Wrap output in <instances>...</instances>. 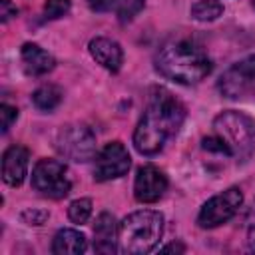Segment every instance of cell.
I'll return each mask as SVG.
<instances>
[{
    "mask_svg": "<svg viewBox=\"0 0 255 255\" xmlns=\"http://www.w3.org/2000/svg\"><path fill=\"white\" fill-rule=\"evenodd\" d=\"M185 120V108L167 90L159 88L153 92L143 116L139 118L133 131V147L141 155L159 153L165 143L177 135Z\"/></svg>",
    "mask_w": 255,
    "mask_h": 255,
    "instance_id": "obj_1",
    "label": "cell"
},
{
    "mask_svg": "<svg viewBox=\"0 0 255 255\" xmlns=\"http://www.w3.org/2000/svg\"><path fill=\"white\" fill-rule=\"evenodd\" d=\"M155 70L177 84L191 86L205 80L213 68L211 60L203 52V48L191 40L177 38L165 42L155 54Z\"/></svg>",
    "mask_w": 255,
    "mask_h": 255,
    "instance_id": "obj_2",
    "label": "cell"
},
{
    "mask_svg": "<svg viewBox=\"0 0 255 255\" xmlns=\"http://www.w3.org/2000/svg\"><path fill=\"white\" fill-rule=\"evenodd\" d=\"M163 235V215L153 209H139L120 223V251L141 255L155 249Z\"/></svg>",
    "mask_w": 255,
    "mask_h": 255,
    "instance_id": "obj_3",
    "label": "cell"
},
{
    "mask_svg": "<svg viewBox=\"0 0 255 255\" xmlns=\"http://www.w3.org/2000/svg\"><path fill=\"white\" fill-rule=\"evenodd\" d=\"M215 133L227 143L231 155L247 161L255 153V122L237 110H225L213 120Z\"/></svg>",
    "mask_w": 255,
    "mask_h": 255,
    "instance_id": "obj_4",
    "label": "cell"
},
{
    "mask_svg": "<svg viewBox=\"0 0 255 255\" xmlns=\"http://www.w3.org/2000/svg\"><path fill=\"white\" fill-rule=\"evenodd\" d=\"M56 149L62 157L84 163L96 155V135L86 124H66L56 133Z\"/></svg>",
    "mask_w": 255,
    "mask_h": 255,
    "instance_id": "obj_5",
    "label": "cell"
},
{
    "mask_svg": "<svg viewBox=\"0 0 255 255\" xmlns=\"http://www.w3.org/2000/svg\"><path fill=\"white\" fill-rule=\"evenodd\" d=\"M32 187L52 199L66 197L72 189L66 163L58 159H40L32 169Z\"/></svg>",
    "mask_w": 255,
    "mask_h": 255,
    "instance_id": "obj_6",
    "label": "cell"
},
{
    "mask_svg": "<svg viewBox=\"0 0 255 255\" xmlns=\"http://www.w3.org/2000/svg\"><path fill=\"white\" fill-rule=\"evenodd\" d=\"M241 205H243L241 189L239 187H229V189L209 197L203 203V207L199 209V215H197V225L201 229L217 227V225L229 221L239 211Z\"/></svg>",
    "mask_w": 255,
    "mask_h": 255,
    "instance_id": "obj_7",
    "label": "cell"
},
{
    "mask_svg": "<svg viewBox=\"0 0 255 255\" xmlns=\"http://www.w3.org/2000/svg\"><path fill=\"white\" fill-rule=\"evenodd\" d=\"M131 165V157L122 141H110L96 153L94 163V179L96 181H110L118 179L128 173Z\"/></svg>",
    "mask_w": 255,
    "mask_h": 255,
    "instance_id": "obj_8",
    "label": "cell"
},
{
    "mask_svg": "<svg viewBox=\"0 0 255 255\" xmlns=\"http://www.w3.org/2000/svg\"><path fill=\"white\" fill-rule=\"evenodd\" d=\"M255 82V54L231 64L217 80V90L223 98H239Z\"/></svg>",
    "mask_w": 255,
    "mask_h": 255,
    "instance_id": "obj_9",
    "label": "cell"
},
{
    "mask_svg": "<svg viewBox=\"0 0 255 255\" xmlns=\"http://www.w3.org/2000/svg\"><path fill=\"white\" fill-rule=\"evenodd\" d=\"M167 189V177L165 173L147 163L141 165L135 173V181H133V197L139 203H155Z\"/></svg>",
    "mask_w": 255,
    "mask_h": 255,
    "instance_id": "obj_10",
    "label": "cell"
},
{
    "mask_svg": "<svg viewBox=\"0 0 255 255\" xmlns=\"http://www.w3.org/2000/svg\"><path fill=\"white\" fill-rule=\"evenodd\" d=\"M28 161L30 151L24 145H10L2 153V179L10 187L22 185L26 173H28Z\"/></svg>",
    "mask_w": 255,
    "mask_h": 255,
    "instance_id": "obj_11",
    "label": "cell"
},
{
    "mask_svg": "<svg viewBox=\"0 0 255 255\" xmlns=\"http://www.w3.org/2000/svg\"><path fill=\"white\" fill-rule=\"evenodd\" d=\"M120 223L108 211L100 213L94 225V251L96 253H116L120 251Z\"/></svg>",
    "mask_w": 255,
    "mask_h": 255,
    "instance_id": "obj_12",
    "label": "cell"
},
{
    "mask_svg": "<svg viewBox=\"0 0 255 255\" xmlns=\"http://www.w3.org/2000/svg\"><path fill=\"white\" fill-rule=\"evenodd\" d=\"M88 50H90L92 58L102 68H106L110 72H118L122 68V64H124V50L112 38H106V36L92 38L90 44H88Z\"/></svg>",
    "mask_w": 255,
    "mask_h": 255,
    "instance_id": "obj_13",
    "label": "cell"
},
{
    "mask_svg": "<svg viewBox=\"0 0 255 255\" xmlns=\"http://www.w3.org/2000/svg\"><path fill=\"white\" fill-rule=\"evenodd\" d=\"M20 58H22V66L28 76H44V74L52 72L56 66L54 56L48 54L44 48H40L34 42H26L20 48Z\"/></svg>",
    "mask_w": 255,
    "mask_h": 255,
    "instance_id": "obj_14",
    "label": "cell"
},
{
    "mask_svg": "<svg viewBox=\"0 0 255 255\" xmlns=\"http://www.w3.org/2000/svg\"><path fill=\"white\" fill-rule=\"evenodd\" d=\"M94 12H112L120 22L131 20L145 4V0H86Z\"/></svg>",
    "mask_w": 255,
    "mask_h": 255,
    "instance_id": "obj_15",
    "label": "cell"
},
{
    "mask_svg": "<svg viewBox=\"0 0 255 255\" xmlns=\"http://www.w3.org/2000/svg\"><path fill=\"white\" fill-rule=\"evenodd\" d=\"M88 249V239L78 229H60L52 239L54 255H82Z\"/></svg>",
    "mask_w": 255,
    "mask_h": 255,
    "instance_id": "obj_16",
    "label": "cell"
},
{
    "mask_svg": "<svg viewBox=\"0 0 255 255\" xmlns=\"http://www.w3.org/2000/svg\"><path fill=\"white\" fill-rule=\"evenodd\" d=\"M62 90L58 88V86H54V84H44V86H40L34 94H32V102H34V106L38 108V110H42V112H52V110H56L58 106H60V102H62Z\"/></svg>",
    "mask_w": 255,
    "mask_h": 255,
    "instance_id": "obj_17",
    "label": "cell"
},
{
    "mask_svg": "<svg viewBox=\"0 0 255 255\" xmlns=\"http://www.w3.org/2000/svg\"><path fill=\"white\" fill-rule=\"evenodd\" d=\"M189 14L197 22H213L223 14V4L217 0H199L189 8Z\"/></svg>",
    "mask_w": 255,
    "mask_h": 255,
    "instance_id": "obj_18",
    "label": "cell"
},
{
    "mask_svg": "<svg viewBox=\"0 0 255 255\" xmlns=\"http://www.w3.org/2000/svg\"><path fill=\"white\" fill-rule=\"evenodd\" d=\"M92 215V199L90 197H80L74 199L68 205V217L72 223H86Z\"/></svg>",
    "mask_w": 255,
    "mask_h": 255,
    "instance_id": "obj_19",
    "label": "cell"
},
{
    "mask_svg": "<svg viewBox=\"0 0 255 255\" xmlns=\"http://www.w3.org/2000/svg\"><path fill=\"white\" fill-rule=\"evenodd\" d=\"M72 8L70 0H46L44 4V18L46 20H58L62 16H66Z\"/></svg>",
    "mask_w": 255,
    "mask_h": 255,
    "instance_id": "obj_20",
    "label": "cell"
},
{
    "mask_svg": "<svg viewBox=\"0 0 255 255\" xmlns=\"http://www.w3.org/2000/svg\"><path fill=\"white\" fill-rule=\"evenodd\" d=\"M16 120H18V110L14 106L2 104L0 106V128H2V133H6Z\"/></svg>",
    "mask_w": 255,
    "mask_h": 255,
    "instance_id": "obj_21",
    "label": "cell"
},
{
    "mask_svg": "<svg viewBox=\"0 0 255 255\" xmlns=\"http://www.w3.org/2000/svg\"><path fill=\"white\" fill-rule=\"evenodd\" d=\"M201 147L205 151H213V153H223V155H231L227 143L219 137V135H211V137H203L201 141Z\"/></svg>",
    "mask_w": 255,
    "mask_h": 255,
    "instance_id": "obj_22",
    "label": "cell"
},
{
    "mask_svg": "<svg viewBox=\"0 0 255 255\" xmlns=\"http://www.w3.org/2000/svg\"><path fill=\"white\" fill-rule=\"evenodd\" d=\"M22 221L24 223H28V225H44L46 223V219H48V211H44V209H24L22 211Z\"/></svg>",
    "mask_w": 255,
    "mask_h": 255,
    "instance_id": "obj_23",
    "label": "cell"
},
{
    "mask_svg": "<svg viewBox=\"0 0 255 255\" xmlns=\"http://www.w3.org/2000/svg\"><path fill=\"white\" fill-rule=\"evenodd\" d=\"M14 16H18L16 4H12V0H0V20L6 24V22L12 20Z\"/></svg>",
    "mask_w": 255,
    "mask_h": 255,
    "instance_id": "obj_24",
    "label": "cell"
},
{
    "mask_svg": "<svg viewBox=\"0 0 255 255\" xmlns=\"http://www.w3.org/2000/svg\"><path fill=\"white\" fill-rule=\"evenodd\" d=\"M159 251H161V253H183V251H185V245H183V243H179V241H173V243H169V245L161 247Z\"/></svg>",
    "mask_w": 255,
    "mask_h": 255,
    "instance_id": "obj_25",
    "label": "cell"
}]
</instances>
